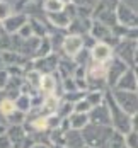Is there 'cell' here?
Listing matches in <instances>:
<instances>
[{
  "label": "cell",
  "instance_id": "ba28073f",
  "mask_svg": "<svg viewBox=\"0 0 138 148\" xmlns=\"http://www.w3.org/2000/svg\"><path fill=\"white\" fill-rule=\"evenodd\" d=\"M116 21L119 26L126 27V29H135V27H138V12L119 3L116 7Z\"/></svg>",
  "mask_w": 138,
  "mask_h": 148
},
{
  "label": "cell",
  "instance_id": "4dcf8cb0",
  "mask_svg": "<svg viewBox=\"0 0 138 148\" xmlns=\"http://www.w3.org/2000/svg\"><path fill=\"white\" fill-rule=\"evenodd\" d=\"M119 3L126 5L131 10H138V0H119Z\"/></svg>",
  "mask_w": 138,
  "mask_h": 148
},
{
  "label": "cell",
  "instance_id": "5bb4252c",
  "mask_svg": "<svg viewBox=\"0 0 138 148\" xmlns=\"http://www.w3.org/2000/svg\"><path fill=\"white\" fill-rule=\"evenodd\" d=\"M45 19H46V22H48L51 27H55V29H60V31H67L68 24H70V21H72V17L68 15V12H67L65 9H63L61 12L46 14Z\"/></svg>",
  "mask_w": 138,
  "mask_h": 148
},
{
  "label": "cell",
  "instance_id": "d6a6232c",
  "mask_svg": "<svg viewBox=\"0 0 138 148\" xmlns=\"http://www.w3.org/2000/svg\"><path fill=\"white\" fill-rule=\"evenodd\" d=\"M29 148H51L49 143H32Z\"/></svg>",
  "mask_w": 138,
  "mask_h": 148
},
{
  "label": "cell",
  "instance_id": "cb8c5ba5",
  "mask_svg": "<svg viewBox=\"0 0 138 148\" xmlns=\"http://www.w3.org/2000/svg\"><path fill=\"white\" fill-rule=\"evenodd\" d=\"M14 12V9H12V5L7 2V0H0V24L9 17V15Z\"/></svg>",
  "mask_w": 138,
  "mask_h": 148
},
{
  "label": "cell",
  "instance_id": "6da1fadb",
  "mask_svg": "<svg viewBox=\"0 0 138 148\" xmlns=\"http://www.w3.org/2000/svg\"><path fill=\"white\" fill-rule=\"evenodd\" d=\"M104 101H106L107 109H109L111 128H113L116 133L126 134V133H130L131 130H137L138 114H137V116H130V114H126L123 109H119V107H118V104L111 99L109 92H106V95H104Z\"/></svg>",
  "mask_w": 138,
  "mask_h": 148
},
{
  "label": "cell",
  "instance_id": "e575fe53",
  "mask_svg": "<svg viewBox=\"0 0 138 148\" xmlns=\"http://www.w3.org/2000/svg\"><path fill=\"white\" fill-rule=\"evenodd\" d=\"M61 3H63V5H68V3H72V0H60Z\"/></svg>",
  "mask_w": 138,
  "mask_h": 148
},
{
  "label": "cell",
  "instance_id": "83f0119b",
  "mask_svg": "<svg viewBox=\"0 0 138 148\" xmlns=\"http://www.w3.org/2000/svg\"><path fill=\"white\" fill-rule=\"evenodd\" d=\"M77 7H82V9H87V10H94V7L97 5L99 0H72Z\"/></svg>",
  "mask_w": 138,
  "mask_h": 148
},
{
  "label": "cell",
  "instance_id": "1f68e13d",
  "mask_svg": "<svg viewBox=\"0 0 138 148\" xmlns=\"http://www.w3.org/2000/svg\"><path fill=\"white\" fill-rule=\"evenodd\" d=\"M0 148H12V145H10V141H9V138H7L5 133L0 134Z\"/></svg>",
  "mask_w": 138,
  "mask_h": 148
},
{
  "label": "cell",
  "instance_id": "603a6c76",
  "mask_svg": "<svg viewBox=\"0 0 138 148\" xmlns=\"http://www.w3.org/2000/svg\"><path fill=\"white\" fill-rule=\"evenodd\" d=\"M0 112H2L3 116H5V119L9 118V116H10L12 112H15L14 101H12V99H7V97H5V99H3V101L0 102Z\"/></svg>",
  "mask_w": 138,
  "mask_h": 148
},
{
  "label": "cell",
  "instance_id": "2e32d148",
  "mask_svg": "<svg viewBox=\"0 0 138 148\" xmlns=\"http://www.w3.org/2000/svg\"><path fill=\"white\" fill-rule=\"evenodd\" d=\"M67 119H68V126H70V130H75V131H82V130L89 124V118H87V114H82V112H72Z\"/></svg>",
  "mask_w": 138,
  "mask_h": 148
},
{
  "label": "cell",
  "instance_id": "277c9868",
  "mask_svg": "<svg viewBox=\"0 0 138 148\" xmlns=\"http://www.w3.org/2000/svg\"><path fill=\"white\" fill-rule=\"evenodd\" d=\"M111 99L118 104V107L123 109L126 114L130 116H137L138 114V92H126V90H107Z\"/></svg>",
  "mask_w": 138,
  "mask_h": 148
},
{
  "label": "cell",
  "instance_id": "ffe728a7",
  "mask_svg": "<svg viewBox=\"0 0 138 148\" xmlns=\"http://www.w3.org/2000/svg\"><path fill=\"white\" fill-rule=\"evenodd\" d=\"M73 112V104L67 102V101H61L60 99V104H58V107H56V116H60L61 119H67L70 114Z\"/></svg>",
  "mask_w": 138,
  "mask_h": 148
},
{
  "label": "cell",
  "instance_id": "d4e9b609",
  "mask_svg": "<svg viewBox=\"0 0 138 148\" xmlns=\"http://www.w3.org/2000/svg\"><path fill=\"white\" fill-rule=\"evenodd\" d=\"M106 148H126L123 134H119V133H116V131H114V134H113V138L109 140V143L106 145Z\"/></svg>",
  "mask_w": 138,
  "mask_h": 148
},
{
  "label": "cell",
  "instance_id": "484cf974",
  "mask_svg": "<svg viewBox=\"0 0 138 148\" xmlns=\"http://www.w3.org/2000/svg\"><path fill=\"white\" fill-rule=\"evenodd\" d=\"M91 104L85 101V97H82L80 101H77L75 104H73V112H82V114H87L89 111H91Z\"/></svg>",
  "mask_w": 138,
  "mask_h": 148
},
{
  "label": "cell",
  "instance_id": "8d00e7d4",
  "mask_svg": "<svg viewBox=\"0 0 138 148\" xmlns=\"http://www.w3.org/2000/svg\"><path fill=\"white\" fill-rule=\"evenodd\" d=\"M3 68V61H2V53H0V70Z\"/></svg>",
  "mask_w": 138,
  "mask_h": 148
},
{
  "label": "cell",
  "instance_id": "d6986e66",
  "mask_svg": "<svg viewBox=\"0 0 138 148\" xmlns=\"http://www.w3.org/2000/svg\"><path fill=\"white\" fill-rule=\"evenodd\" d=\"M49 53H53V51H51V45H49V39H48V38H41V39H39V46H38V49H36V55H34V60L43 58V56L49 55Z\"/></svg>",
  "mask_w": 138,
  "mask_h": 148
},
{
  "label": "cell",
  "instance_id": "7a4b0ae2",
  "mask_svg": "<svg viewBox=\"0 0 138 148\" xmlns=\"http://www.w3.org/2000/svg\"><path fill=\"white\" fill-rule=\"evenodd\" d=\"M82 140L84 145L94 148H106V145L109 143V140L113 138L114 130L111 126H102V124H87L82 131Z\"/></svg>",
  "mask_w": 138,
  "mask_h": 148
},
{
  "label": "cell",
  "instance_id": "9a60e30c",
  "mask_svg": "<svg viewBox=\"0 0 138 148\" xmlns=\"http://www.w3.org/2000/svg\"><path fill=\"white\" fill-rule=\"evenodd\" d=\"M61 145L65 148H82L84 147L82 133H80V131H75V130H67V131L63 133Z\"/></svg>",
  "mask_w": 138,
  "mask_h": 148
},
{
  "label": "cell",
  "instance_id": "52a82bcc",
  "mask_svg": "<svg viewBox=\"0 0 138 148\" xmlns=\"http://www.w3.org/2000/svg\"><path fill=\"white\" fill-rule=\"evenodd\" d=\"M82 49H84V38H82V36L65 34V38H63V41H61V51H60V56L73 58L77 53H80Z\"/></svg>",
  "mask_w": 138,
  "mask_h": 148
},
{
  "label": "cell",
  "instance_id": "f35d334b",
  "mask_svg": "<svg viewBox=\"0 0 138 148\" xmlns=\"http://www.w3.org/2000/svg\"><path fill=\"white\" fill-rule=\"evenodd\" d=\"M82 148H94V147H87V145H84V147H82Z\"/></svg>",
  "mask_w": 138,
  "mask_h": 148
},
{
  "label": "cell",
  "instance_id": "3957f363",
  "mask_svg": "<svg viewBox=\"0 0 138 148\" xmlns=\"http://www.w3.org/2000/svg\"><path fill=\"white\" fill-rule=\"evenodd\" d=\"M137 55H138V39H121L113 48V56L121 60L130 68H137Z\"/></svg>",
  "mask_w": 138,
  "mask_h": 148
},
{
  "label": "cell",
  "instance_id": "7402d4cb",
  "mask_svg": "<svg viewBox=\"0 0 138 148\" xmlns=\"http://www.w3.org/2000/svg\"><path fill=\"white\" fill-rule=\"evenodd\" d=\"M126 148H138V130H131L130 133L123 134Z\"/></svg>",
  "mask_w": 138,
  "mask_h": 148
},
{
  "label": "cell",
  "instance_id": "7c38bea8",
  "mask_svg": "<svg viewBox=\"0 0 138 148\" xmlns=\"http://www.w3.org/2000/svg\"><path fill=\"white\" fill-rule=\"evenodd\" d=\"M92 26V19L91 17H80V15H75L68 27H67V34H73V36H85L89 34Z\"/></svg>",
  "mask_w": 138,
  "mask_h": 148
},
{
  "label": "cell",
  "instance_id": "4fadbf2b",
  "mask_svg": "<svg viewBox=\"0 0 138 148\" xmlns=\"http://www.w3.org/2000/svg\"><path fill=\"white\" fill-rule=\"evenodd\" d=\"M89 53H91V61L94 63H107L113 58V48L104 43H95L89 49Z\"/></svg>",
  "mask_w": 138,
  "mask_h": 148
},
{
  "label": "cell",
  "instance_id": "f546056e",
  "mask_svg": "<svg viewBox=\"0 0 138 148\" xmlns=\"http://www.w3.org/2000/svg\"><path fill=\"white\" fill-rule=\"evenodd\" d=\"M9 77H10V75L7 73V70H5V68H2V70H0V90H3V87L7 85Z\"/></svg>",
  "mask_w": 138,
  "mask_h": 148
},
{
  "label": "cell",
  "instance_id": "ac0fdd59",
  "mask_svg": "<svg viewBox=\"0 0 138 148\" xmlns=\"http://www.w3.org/2000/svg\"><path fill=\"white\" fill-rule=\"evenodd\" d=\"M41 9L43 14H55V12H61L65 9V5L61 3L60 0H43L41 2Z\"/></svg>",
  "mask_w": 138,
  "mask_h": 148
},
{
  "label": "cell",
  "instance_id": "8992f818",
  "mask_svg": "<svg viewBox=\"0 0 138 148\" xmlns=\"http://www.w3.org/2000/svg\"><path fill=\"white\" fill-rule=\"evenodd\" d=\"M58 60H60L58 55L49 53V55H46L43 58L32 60L31 61V68L36 70L38 73H41V75H53L56 72V68H58Z\"/></svg>",
  "mask_w": 138,
  "mask_h": 148
},
{
  "label": "cell",
  "instance_id": "44dd1931",
  "mask_svg": "<svg viewBox=\"0 0 138 148\" xmlns=\"http://www.w3.org/2000/svg\"><path fill=\"white\" fill-rule=\"evenodd\" d=\"M119 5V0H99L97 5L94 7V10H109V12H116V7Z\"/></svg>",
  "mask_w": 138,
  "mask_h": 148
},
{
  "label": "cell",
  "instance_id": "ab89813d",
  "mask_svg": "<svg viewBox=\"0 0 138 148\" xmlns=\"http://www.w3.org/2000/svg\"><path fill=\"white\" fill-rule=\"evenodd\" d=\"M0 34H2V29H0Z\"/></svg>",
  "mask_w": 138,
  "mask_h": 148
},
{
  "label": "cell",
  "instance_id": "836d02e7",
  "mask_svg": "<svg viewBox=\"0 0 138 148\" xmlns=\"http://www.w3.org/2000/svg\"><path fill=\"white\" fill-rule=\"evenodd\" d=\"M0 126H5L7 128V119H5V116L0 112Z\"/></svg>",
  "mask_w": 138,
  "mask_h": 148
},
{
  "label": "cell",
  "instance_id": "74e56055",
  "mask_svg": "<svg viewBox=\"0 0 138 148\" xmlns=\"http://www.w3.org/2000/svg\"><path fill=\"white\" fill-rule=\"evenodd\" d=\"M2 133H5V126H0V134Z\"/></svg>",
  "mask_w": 138,
  "mask_h": 148
},
{
  "label": "cell",
  "instance_id": "8fae6325",
  "mask_svg": "<svg viewBox=\"0 0 138 148\" xmlns=\"http://www.w3.org/2000/svg\"><path fill=\"white\" fill-rule=\"evenodd\" d=\"M114 89L126 90V92H138V73H137V68H128V70L123 73L121 78L118 80V84H116Z\"/></svg>",
  "mask_w": 138,
  "mask_h": 148
},
{
  "label": "cell",
  "instance_id": "f1b7e54d",
  "mask_svg": "<svg viewBox=\"0 0 138 148\" xmlns=\"http://www.w3.org/2000/svg\"><path fill=\"white\" fill-rule=\"evenodd\" d=\"M17 36H19V38H31V36H32V31H31V27H29V24H27V22L19 29Z\"/></svg>",
  "mask_w": 138,
  "mask_h": 148
},
{
  "label": "cell",
  "instance_id": "d590c367",
  "mask_svg": "<svg viewBox=\"0 0 138 148\" xmlns=\"http://www.w3.org/2000/svg\"><path fill=\"white\" fill-rule=\"evenodd\" d=\"M49 147H51V148H65L63 145H49Z\"/></svg>",
  "mask_w": 138,
  "mask_h": 148
},
{
  "label": "cell",
  "instance_id": "4316f807",
  "mask_svg": "<svg viewBox=\"0 0 138 148\" xmlns=\"http://www.w3.org/2000/svg\"><path fill=\"white\" fill-rule=\"evenodd\" d=\"M24 121H26V116H24L22 112L15 111V112H12V114L7 118V126H14V124H24Z\"/></svg>",
  "mask_w": 138,
  "mask_h": 148
},
{
  "label": "cell",
  "instance_id": "e0dca14e",
  "mask_svg": "<svg viewBox=\"0 0 138 148\" xmlns=\"http://www.w3.org/2000/svg\"><path fill=\"white\" fill-rule=\"evenodd\" d=\"M14 106H15V111H19V112H22L24 116H27L31 112V95L21 92V94L14 99Z\"/></svg>",
  "mask_w": 138,
  "mask_h": 148
},
{
  "label": "cell",
  "instance_id": "9c48e42d",
  "mask_svg": "<svg viewBox=\"0 0 138 148\" xmlns=\"http://www.w3.org/2000/svg\"><path fill=\"white\" fill-rule=\"evenodd\" d=\"M106 95V94H104ZM87 118L91 124H102V126H111V119H109V109H107L106 101L101 104L91 107V111L87 112Z\"/></svg>",
  "mask_w": 138,
  "mask_h": 148
},
{
  "label": "cell",
  "instance_id": "5b68a950",
  "mask_svg": "<svg viewBox=\"0 0 138 148\" xmlns=\"http://www.w3.org/2000/svg\"><path fill=\"white\" fill-rule=\"evenodd\" d=\"M128 68H130L128 65H124L121 60L114 58V56L107 61L106 63V87H107V90H111V89L116 87L118 80L121 78L123 73H124Z\"/></svg>",
  "mask_w": 138,
  "mask_h": 148
},
{
  "label": "cell",
  "instance_id": "30bf717a",
  "mask_svg": "<svg viewBox=\"0 0 138 148\" xmlns=\"http://www.w3.org/2000/svg\"><path fill=\"white\" fill-rule=\"evenodd\" d=\"M27 22V15L21 14V12H12L2 24H0V29L3 31L5 34H17L19 29Z\"/></svg>",
  "mask_w": 138,
  "mask_h": 148
}]
</instances>
